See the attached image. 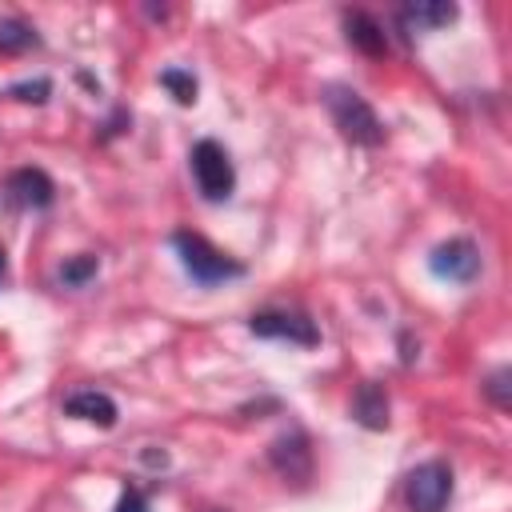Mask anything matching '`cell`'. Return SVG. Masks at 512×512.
<instances>
[{
  "mask_svg": "<svg viewBox=\"0 0 512 512\" xmlns=\"http://www.w3.org/2000/svg\"><path fill=\"white\" fill-rule=\"evenodd\" d=\"M324 104H328L332 124L340 128L344 140H352V144H360V148H380V144H384V124H380V116L372 112V104H368L356 88H348V84H328V88H324Z\"/></svg>",
  "mask_w": 512,
  "mask_h": 512,
  "instance_id": "1",
  "label": "cell"
},
{
  "mask_svg": "<svg viewBox=\"0 0 512 512\" xmlns=\"http://www.w3.org/2000/svg\"><path fill=\"white\" fill-rule=\"evenodd\" d=\"M172 248L184 264V272L200 284V288H216V284H228V280H240L244 276V264L232 260L228 252H220L216 244H208L204 236L196 232H176L172 236Z\"/></svg>",
  "mask_w": 512,
  "mask_h": 512,
  "instance_id": "2",
  "label": "cell"
},
{
  "mask_svg": "<svg viewBox=\"0 0 512 512\" xmlns=\"http://www.w3.org/2000/svg\"><path fill=\"white\" fill-rule=\"evenodd\" d=\"M188 164H192V180H196V188H200L204 200L220 204V200L232 196V188H236V168H232L228 152H224L216 140H196L192 152H188Z\"/></svg>",
  "mask_w": 512,
  "mask_h": 512,
  "instance_id": "3",
  "label": "cell"
},
{
  "mask_svg": "<svg viewBox=\"0 0 512 512\" xmlns=\"http://www.w3.org/2000/svg\"><path fill=\"white\" fill-rule=\"evenodd\" d=\"M452 500V468L444 460H424L404 480L408 512H444Z\"/></svg>",
  "mask_w": 512,
  "mask_h": 512,
  "instance_id": "4",
  "label": "cell"
},
{
  "mask_svg": "<svg viewBox=\"0 0 512 512\" xmlns=\"http://www.w3.org/2000/svg\"><path fill=\"white\" fill-rule=\"evenodd\" d=\"M248 332L252 336H264V340H288V344H300V348H316L320 344V328L308 312L300 308H264V312H252L248 316Z\"/></svg>",
  "mask_w": 512,
  "mask_h": 512,
  "instance_id": "5",
  "label": "cell"
},
{
  "mask_svg": "<svg viewBox=\"0 0 512 512\" xmlns=\"http://www.w3.org/2000/svg\"><path fill=\"white\" fill-rule=\"evenodd\" d=\"M428 268L436 280H448V284H472L476 272H480V248L464 236H452L444 244L432 248L428 256Z\"/></svg>",
  "mask_w": 512,
  "mask_h": 512,
  "instance_id": "6",
  "label": "cell"
},
{
  "mask_svg": "<svg viewBox=\"0 0 512 512\" xmlns=\"http://www.w3.org/2000/svg\"><path fill=\"white\" fill-rule=\"evenodd\" d=\"M268 464L284 476V480H296L304 484L312 476V444L304 436V428H288L284 436H276L268 444Z\"/></svg>",
  "mask_w": 512,
  "mask_h": 512,
  "instance_id": "7",
  "label": "cell"
},
{
  "mask_svg": "<svg viewBox=\"0 0 512 512\" xmlns=\"http://www.w3.org/2000/svg\"><path fill=\"white\" fill-rule=\"evenodd\" d=\"M4 200L12 208H48L56 200V184L44 168H16L4 180Z\"/></svg>",
  "mask_w": 512,
  "mask_h": 512,
  "instance_id": "8",
  "label": "cell"
},
{
  "mask_svg": "<svg viewBox=\"0 0 512 512\" xmlns=\"http://www.w3.org/2000/svg\"><path fill=\"white\" fill-rule=\"evenodd\" d=\"M64 412L68 416H76V420H88V424H96V428H112L116 424V400L108 396V392H96V388H80V392H72L68 400H64Z\"/></svg>",
  "mask_w": 512,
  "mask_h": 512,
  "instance_id": "9",
  "label": "cell"
},
{
  "mask_svg": "<svg viewBox=\"0 0 512 512\" xmlns=\"http://www.w3.org/2000/svg\"><path fill=\"white\" fill-rule=\"evenodd\" d=\"M352 420L360 428H368V432H384L388 428V392H384V384L364 380L356 388V396H352Z\"/></svg>",
  "mask_w": 512,
  "mask_h": 512,
  "instance_id": "10",
  "label": "cell"
},
{
  "mask_svg": "<svg viewBox=\"0 0 512 512\" xmlns=\"http://www.w3.org/2000/svg\"><path fill=\"white\" fill-rule=\"evenodd\" d=\"M456 16H460V8H456V4H448V0H412V4H404V8H400V24H404L408 32L444 28V24H452Z\"/></svg>",
  "mask_w": 512,
  "mask_h": 512,
  "instance_id": "11",
  "label": "cell"
},
{
  "mask_svg": "<svg viewBox=\"0 0 512 512\" xmlns=\"http://www.w3.org/2000/svg\"><path fill=\"white\" fill-rule=\"evenodd\" d=\"M344 32H348V44L360 48L364 56H372V60H380L388 52V36L368 12H344Z\"/></svg>",
  "mask_w": 512,
  "mask_h": 512,
  "instance_id": "12",
  "label": "cell"
},
{
  "mask_svg": "<svg viewBox=\"0 0 512 512\" xmlns=\"http://www.w3.org/2000/svg\"><path fill=\"white\" fill-rule=\"evenodd\" d=\"M36 44H40V36H36L32 24H24V20H0V52L16 56V52H28Z\"/></svg>",
  "mask_w": 512,
  "mask_h": 512,
  "instance_id": "13",
  "label": "cell"
},
{
  "mask_svg": "<svg viewBox=\"0 0 512 512\" xmlns=\"http://www.w3.org/2000/svg\"><path fill=\"white\" fill-rule=\"evenodd\" d=\"M96 272H100V260L88 256V252H80V256H68L56 276H60L64 288H84L88 280H96Z\"/></svg>",
  "mask_w": 512,
  "mask_h": 512,
  "instance_id": "14",
  "label": "cell"
},
{
  "mask_svg": "<svg viewBox=\"0 0 512 512\" xmlns=\"http://www.w3.org/2000/svg\"><path fill=\"white\" fill-rule=\"evenodd\" d=\"M160 84L172 92L176 104H192V100H196V76L184 72V68H164V72H160Z\"/></svg>",
  "mask_w": 512,
  "mask_h": 512,
  "instance_id": "15",
  "label": "cell"
},
{
  "mask_svg": "<svg viewBox=\"0 0 512 512\" xmlns=\"http://www.w3.org/2000/svg\"><path fill=\"white\" fill-rule=\"evenodd\" d=\"M508 380H512V372H508V368H496V372H488L484 384H480V392H484L500 412L512 408V384H508Z\"/></svg>",
  "mask_w": 512,
  "mask_h": 512,
  "instance_id": "16",
  "label": "cell"
},
{
  "mask_svg": "<svg viewBox=\"0 0 512 512\" xmlns=\"http://www.w3.org/2000/svg\"><path fill=\"white\" fill-rule=\"evenodd\" d=\"M48 92H52V84H48V80L12 84V96H16V100H24V104H44V100H48Z\"/></svg>",
  "mask_w": 512,
  "mask_h": 512,
  "instance_id": "17",
  "label": "cell"
},
{
  "mask_svg": "<svg viewBox=\"0 0 512 512\" xmlns=\"http://www.w3.org/2000/svg\"><path fill=\"white\" fill-rule=\"evenodd\" d=\"M112 512H148V500L136 492V488H124V496L116 500V508Z\"/></svg>",
  "mask_w": 512,
  "mask_h": 512,
  "instance_id": "18",
  "label": "cell"
},
{
  "mask_svg": "<svg viewBox=\"0 0 512 512\" xmlns=\"http://www.w3.org/2000/svg\"><path fill=\"white\" fill-rule=\"evenodd\" d=\"M8 276V260H4V252H0V280Z\"/></svg>",
  "mask_w": 512,
  "mask_h": 512,
  "instance_id": "19",
  "label": "cell"
}]
</instances>
